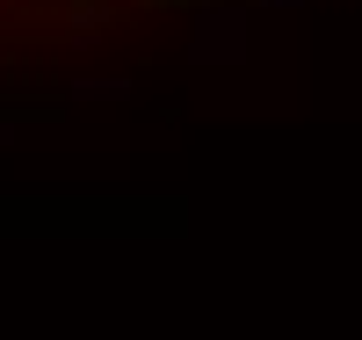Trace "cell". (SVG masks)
<instances>
[{
	"label": "cell",
	"mask_w": 362,
	"mask_h": 340,
	"mask_svg": "<svg viewBox=\"0 0 362 340\" xmlns=\"http://www.w3.org/2000/svg\"><path fill=\"white\" fill-rule=\"evenodd\" d=\"M239 51H247V15H239V8L203 15V37L189 44V58H196V66H232Z\"/></svg>",
	"instance_id": "1"
},
{
	"label": "cell",
	"mask_w": 362,
	"mask_h": 340,
	"mask_svg": "<svg viewBox=\"0 0 362 340\" xmlns=\"http://www.w3.org/2000/svg\"><path fill=\"white\" fill-rule=\"evenodd\" d=\"M73 95H80V102H124V95H131V80H80Z\"/></svg>",
	"instance_id": "2"
},
{
	"label": "cell",
	"mask_w": 362,
	"mask_h": 340,
	"mask_svg": "<svg viewBox=\"0 0 362 340\" xmlns=\"http://www.w3.org/2000/svg\"><path fill=\"white\" fill-rule=\"evenodd\" d=\"M0 145H15V123H8V116H0Z\"/></svg>",
	"instance_id": "3"
},
{
	"label": "cell",
	"mask_w": 362,
	"mask_h": 340,
	"mask_svg": "<svg viewBox=\"0 0 362 340\" xmlns=\"http://www.w3.org/2000/svg\"><path fill=\"white\" fill-rule=\"evenodd\" d=\"M261 8H305V0H261Z\"/></svg>",
	"instance_id": "4"
}]
</instances>
